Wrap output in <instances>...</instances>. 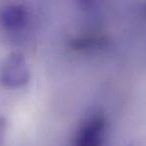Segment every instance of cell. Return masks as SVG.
<instances>
[{"label": "cell", "instance_id": "6da1fadb", "mask_svg": "<svg viewBox=\"0 0 146 146\" xmlns=\"http://www.w3.org/2000/svg\"><path fill=\"white\" fill-rule=\"evenodd\" d=\"M3 85L9 88H17L29 81L30 72L25 57L19 52H11L4 59L0 71Z\"/></svg>", "mask_w": 146, "mask_h": 146}, {"label": "cell", "instance_id": "7a4b0ae2", "mask_svg": "<svg viewBox=\"0 0 146 146\" xmlns=\"http://www.w3.org/2000/svg\"><path fill=\"white\" fill-rule=\"evenodd\" d=\"M106 129V118L96 112L87 117L78 127L74 138V146H101Z\"/></svg>", "mask_w": 146, "mask_h": 146}, {"label": "cell", "instance_id": "3957f363", "mask_svg": "<svg viewBox=\"0 0 146 146\" xmlns=\"http://www.w3.org/2000/svg\"><path fill=\"white\" fill-rule=\"evenodd\" d=\"M29 17V10L23 3L8 2L0 8V25L9 32L22 30L28 24Z\"/></svg>", "mask_w": 146, "mask_h": 146}, {"label": "cell", "instance_id": "277c9868", "mask_svg": "<svg viewBox=\"0 0 146 146\" xmlns=\"http://www.w3.org/2000/svg\"><path fill=\"white\" fill-rule=\"evenodd\" d=\"M107 45V39L100 35L76 37L70 41V46L76 50H89V49L102 48Z\"/></svg>", "mask_w": 146, "mask_h": 146}, {"label": "cell", "instance_id": "5b68a950", "mask_svg": "<svg viewBox=\"0 0 146 146\" xmlns=\"http://www.w3.org/2000/svg\"><path fill=\"white\" fill-rule=\"evenodd\" d=\"M5 130H6V120L3 116L0 115V142L4 136Z\"/></svg>", "mask_w": 146, "mask_h": 146}]
</instances>
